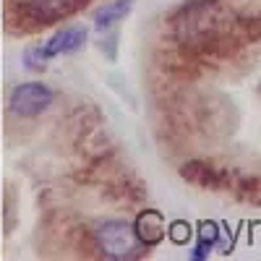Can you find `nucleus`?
Returning a JSON list of instances; mask_svg holds the SVG:
<instances>
[{
	"label": "nucleus",
	"instance_id": "nucleus-1",
	"mask_svg": "<svg viewBox=\"0 0 261 261\" xmlns=\"http://www.w3.org/2000/svg\"><path fill=\"white\" fill-rule=\"evenodd\" d=\"M94 232V246L102 251L105 258H139L146 248L139 243L134 232V225L125 220H105L97 222Z\"/></svg>",
	"mask_w": 261,
	"mask_h": 261
},
{
	"label": "nucleus",
	"instance_id": "nucleus-2",
	"mask_svg": "<svg viewBox=\"0 0 261 261\" xmlns=\"http://www.w3.org/2000/svg\"><path fill=\"white\" fill-rule=\"evenodd\" d=\"M53 102H55V92L47 84L27 81V84H18L11 92L8 107L16 118H39Z\"/></svg>",
	"mask_w": 261,
	"mask_h": 261
},
{
	"label": "nucleus",
	"instance_id": "nucleus-3",
	"mask_svg": "<svg viewBox=\"0 0 261 261\" xmlns=\"http://www.w3.org/2000/svg\"><path fill=\"white\" fill-rule=\"evenodd\" d=\"M84 42H86V29L79 27V24H71V27H63L60 32H55L47 42H42L39 53L45 60H53V58L71 55V53L81 50Z\"/></svg>",
	"mask_w": 261,
	"mask_h": 261
},
{
	"label": "nucleus",
	"instance_id": "nucleus-4",
	"mask_svg": "<svg viewBox=\"0 0 261 261\" xmlns=\"http://www.w3.org/2000/svg\"><path fill=\"white\" fill-rule=\"evenodd\" d=\"M134 232H136L139 243L144 248H154V246H160L165 241L167 222H165V217L157 209H144V212H139L136 222H134Z\"/></svg>",
	"mask_w": 261,
	"mask_h": 261
},
{
	"label": "nucleus",
	"instance_id": "nucleus-5",
	"mask_svg": "<svg viewBox=\"0 0 261 261\" xmlns=\"http://www.w3.org/2000/svg\"><path fill=\"white\" fill-rule=\"evenodd\" d=\"M183 178L201 186V188H212V191H222V188H230V172L227 170H220L209 162H188L183 167Z\"/></svg>",
	"mask_w": 261,
	"mask_h": 261
},
{
	"label": "nucleus",
	"instance_id": "nucleus-6",
	"mask_svg": "<svg viewBox=\"0 0 261 261\" xmlns=\"http://www.w3.org/2000/svg\"><path fill=\"white\" fill-rule=\"evenodd\" d=\"M130 8H134V0H110V3H105L94 13V29H99V32L113 29L118 21H123L130 13Z\"/></svg>",
	"mask_w": 261,
	"mask_h": 261
},
{
	"label": "nucleus",
	"instance_id": "nucleus-7",
	"mask_svg": "<svg viewBox=\"0 0 261 261\" xmlns=\"http://www.w3.org/2000/svg\"><path fill=\"white\" fill-rule=\"evenodd\" d=\"M167 235L172 238V243H178V246H183L188 238H191V227L186 225V222H172L170 227H167Z\"/></svg>",
	"mask_w": 261,
	"mask_h": 261
},
{
	"label": "nucleus",
	"instance_id": "nucleus-8",
	"mask_svg": "<svg viewBox=\"0 0 261 261\" xmlns=\"http://www.w3.org/2000/svg\"><path fill=\"white\" fill-rule=\"evenodd\" d=\"M199 241H204L209 246H217V241H220V227H217L214 222H204L201 230H199Z\"/></svg>",
	"mask_w": 261,
	"mask_h": 261
},
{
	"label": "nucleus",
	"instance_id": "nucleus-9",
	"mask_svg": "<svg viewBox=\"0 0 261 261\" xmlns=\"http://www.w3.org/2000/svg\"><path fill=\"white\" fill-rule=\"evenodd\" d=\"M24 60H27V68L29 71H42V68H45V63H47L45 58H42V53H39V45L37 47H29Z\"/></svg>",
	"mask_w": 261,
	"mask_h": 261
}]
</instances>
